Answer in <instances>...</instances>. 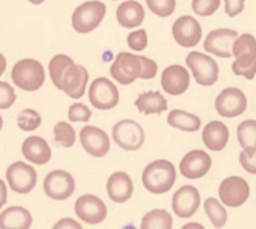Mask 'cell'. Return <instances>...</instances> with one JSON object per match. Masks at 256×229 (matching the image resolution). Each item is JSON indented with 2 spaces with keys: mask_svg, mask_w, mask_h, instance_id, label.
Instances as JSON below:
<instances>
[{
  "mask_svg": "<svg viewBox=\"0 0 256 229\" xmlns=\"http://www.w3.org/2000/svg\"><path fill=\"white\" fill-rule=\"evenodd\" d=\"M236 138L242 150H256V120H246L236 127Z\"/></svg>",
  "mask_w": 256,
  "mask_h": 229,
  "instance_id": "f546056e",
  "label": "cell"
},
{
  "mask_svg": "<svg viewBox=\"0 0 256 229\" xmlns=\"http://www.w3.org/2000/svg\"><path fill=\"white\" fill-rule=\"evenodd\" d=\"M41 114L34 108H24L17 116V124L23 132H35L41 126Z\"/></svg>",
  "mask_w": 256,
  "mask_h": 229,
  "instance_id": "d6a6232c",
  "label": "cell"
},
{
  "mask_svg": "<svg viewBox=\"0 0 256 229\" xmlns=\"http://www.w3.org/2000/svg\"><path fill=\"white\" fill-rule=\"evenodd\" d=\"M110 2H116V0H110Z\"/></svg>",
  "mask_w": 256,
  "mask_h": 229,
  "instance_id": "c3c4849f",
  "label": "cell"
},
{
  "mask_svg": "<svg viewBox=\"0 0 256 229\" xmlns=\"http://www.w3.org/2000/svg\"><path fill=\"white\" fill-rule=\"evenodd\" d=\"M126 44L130 50L142 52L148 47V34L145 29H138L126 36Z\"/></svg>",
  "mask_w": 256,
  "mask_h": 229,
  "instance_id": "74e56055",
  "label": "cell"
},
{
  "mask_svg": "<svg viewBox=\"0 0 256 229\" xmlns=\"http://www.w3.org/2000/svg\"><path fill=\"white\" fill-rule=\"evenodd\" d=\"M238 158L246 172L256 175V150H242Z\"/></svg>",
  "mask_w": 256,
  "mask_h": 229,
  "instance_id": "f35d334b",
  "label": "cell"
},
{
  "mask_svg": "<svg viewBox=\"0 0 256 229\" xmlns=\"http://www.w3.org/2000/svg\"><path fill=\"white\" fill-rule=\"evenodd\" d=\"M211 164V157L205 151L193 150L182 157L180 163V172L187 180H199L210 172Z\"/></svg>",
  "mask_w": 256,
  "mask_h": 229,
  "instance_id": "9a60e30c",
  "label": "cell"
},
{
  "mask_svg": "<svg viewBox=\"0 0 256 229\" xmlns=\"http://www.w3.org/2000/svg\"><path fill=\"white\" fill-rule=\"evenodd\" d=\"M222 0H192V10L200 17H211L220 8Z\"/></svg>",
  "mask_w": 256,
  "mask_h": 229,
  "instance_id": "d590c367",
  "label": "cell"
},
{
  "mask_svg": "<svg viewBox=\"0 0 256 229\" xmlns=\"http://www.w3.org/2000/svg\"><path fill=\"white\" fill-rule=\"evenodd\" d=\"M6 180L16 193L26 194L30 193L36 184V170L24 162H16L6 170Z\"/></svg>",
  "mask_w": 256,
  "mask_h": 229,
  "instance_id": "8fae6325",
  "label": "cell"
},
{
  "mask_svg": "<svg viewBox=\"0 0 256 229\" xmlns=\"http://www.w3.org/2000/svg\"><path fill=\"white\" fill-rule=\"evenodd\" d=\"M236 38H238V32L234 29H226V28L214 29L206 35L204 41V48L217 58H230L232 47Z\"/></svg>",
  "mask_w": 256,
  "mask_h": 229,
  "instance_id": "4fadbf2b",
  "label": "cell"
},
{
  "mask_svg": "<svg viewBox=\"0 0 256 229\" xmlns=\"http://www.w3.org/2000/svg\"><path fill=\"white\" fill-rule=\"evenodd\" d=\"M116 20L125 29H136L142 26L145 20V8L136 0H126L118 6Z\"/></svg>",
  "mask_w": 256,
  "mask_h": 229,
  "instance_id": "44dd1931",
  "label": "cell"
},
{
  "mask_svg": "<svg viewBox=\"0 0 256 229\" xmlns=\"http://www.w3.org/2000/svg\"><path fill=\"white\" fill-rule=\"evenodd\" d=\"M202 142L211 151H223L229 142V128L220 121H211L202 132Z\"/></svg>",
  "mask_w": 256,
  "mask_h": 229,
  "instance_id": "7402d4cb",
  "label": "cell"
},
{
  "mask_svg": "<svg viewBox=\"0 0 256 229\" xmlns=\"http://www.w3.org/2000/svg\"><path fill=\"white\" fill-rule=\"evenodd\" d=\"M184 228H202V224L200 223H187V224H184Z\"/></svg>",
  "mask_w": 256,
  "mask_h": 229,
  "instance_id": "f6af8a7d",
  "label": "cell"
},
{
  "mask_svg": "<svg viewBox=\"0 0 256 229\" xmlns=\"http://www.w3.org/2000/svg\"><path fill=\"white\" fill-rule=\"evenodd\" d=\"M107 194L116 204H124L130 200L134 193V184L130 175L119 170L108 176L107 180Z\"/></svg>",
  "mask_w": 256,
  "mask_h": 229,
  "instance_id": "ffe728a7",
  "label": "cell"
},
{
  "mask_svg": "<svg viewBox=\"0 0 256 229\" xmlns=\"http://www.w3.org/2000/svg\"><path fill=\"white\" fill-rule=\"evenodd\" d=\"M214 107L223 118H236L247 108V96L238 88H226L217 95Z\"/></svg>",
  "mask_w": 256,
  "mask_h": 229,
  "instance_id": "52a82bcc",
  "label": "cell"
},
{
  "mask_svg": "<svg viewBox=\"0 0 256 229\" xmlns=\"http://www.w3.org/2000/svg\"><path fill=\"white\" fill-rule=\"evenodd\" d=\"M29 2H30L32 5H41V4L46 2V0H29Z\"/></svg>",
  "mask_w": 256,
  "mask_h": 229,
  "instance_id": "bcb514c9",
  "label": "cell"
},
{
  "mask_svg": "<svg viewBox=\"0 0 256 229\" xmlns=\"http://www.w3.org/2000/svg\"><path fill=\"white\" fill-rule=\"evenodd\" d=\"M176 181V169L169 160H154L142 172V184L152 194L170 192Z\"/></svg>",
  "mask_w": 256,
  "mask_h": 229,
  "instance_id": "7a4b0ae2",
  "label": "cell"
},
{
  "mask_svg": "<svg viewBox=\"0 0 256 229\" xmlns=\"http://www.w3.org/2000/svg\"><path fill=\"white\" fill-rule=\"evenodd\" d=\"M146 6L157 17L166 18L175 12L176 0H146Z\"/></svg>",
  "mask_w": 256,
  "mask_h": 229,
  "instance_id": "e575fe53",
  "label": "cell"
},
{
  "mask_svg": "<svg viewBox=\"0 0 256 229\" xmlns=\"http://www.w3.org/2000/svg\"><path fill=\"white\" fill-rule=\"evenodd\" d=\"M74 64V60L66 56V54H56L52 58L50 64H48V71H50V77L53 84L62 90V80L65 72L68 71V68Z\"/></svg>",
  "mask_w": 256,
  "mask_h": 229,
  "instance_id": "83f0119b",
  "label": "cell"
},
{
  "mask_svg": "<svg viewBox=\"0 0 256 229\" xmlns=\"http://www.w3.org/2000/svg\"><path fill=\"white\" fill-rule=\"evenodd\" d=\"M89 101L98 110H112L119 102V90L106 77H98L89 86Z\"/></svg>",
  "mask_w": 256,
  "mask_h": 229,
  "instance_id": "ba28073f",
  "label": "cell"
},
{
  "mask_svg": "<svg viewBox=\"0 0 256 229\" xmlns=\"http://www.w3.org/2000/svg\"><path fill=\"white\" fill-rule=\"evenodd\" d=\"M23 156L34 164H46L52 158V150L46 139L40 136H30L23 142Z\"/></svg>",
  "mask_w": 256,
  "mask_h": 229,
  "instance_id": "603a6c76",
  "label": "cell"
},
{
  "mask_svg": "<svg viewBox=\"0 0 256 229\" xmlns=\"http://www.w3.org/2000/svg\"><path fill=\"white\" fill-rule=\"evenodd\" d=\"M8 199V188H6V182L0 180V208H2L6 204Z\"/></svg>",
  "mask_w": 256,
  "mask_h": 229,
  "instance_id": "7bdbcfd3",
  "label": "cell"
},
{
  "mask_svg": "<svg viewBox=\"0 0 256 229\" xmlns=\"http://www.w3.org/2000/svg\"><path fill=\"white\" fill-rule=\"evenodd\" d=\"M246 0H224V12L228 17L234 18L244 11Z\"/></svg>",
  "mask_w": 256,
  "mask_h": 229,
  "instance_id": "60d3db41",
  "label": "cell"
},
{
  "mask_svg": "<svg viewBox=\"0 0 256 229\" xmlns=\"http://www.w3.org/2000/svg\"><path fill=\"white\" fill-rule=\"evenodd\" d=\"M12 82L23 90H38L46 82V72L41 62L35 59H23L12 68Z\"/></svg>",
  "mask_w": 256,
  "mask_h": 229,
  "instance_id": "277c9868",
  "label": "cell"
},
{
  "mask_svg": "<svg viewBox=\"0 0 256 229\" xmlns=\"http://www.w3.org/2000/svg\"><path fill=\"white\" fill-rule=\"evenodd\" d=\"M172 35L178 46L184 48H192L198 46L202 40V28L199 22L192 16L180 17L172 26Z\"/></svg>",
  "mask_w": 256,
  "mask_h": 229,
  "instance_id": "7c38bea8",
  "label": "cell"
},
{
  "mask_svg": "<svg viewBox=\"0 0 256 229\" xmlns=\"http://www.w3.org/2000/svg\"><path fill=\"white\" fill-rule=\"evenodd\" d=\"M2 127H4V120H2V116H0V130H2Z\"/></svg>",
  "mask_w": 256,
  "mask_h": 229,
  "instance_id": "7dc6e473",
  "label": "cell"
},
{
  "mask_svg": "<svg viewBox=\"0 0 256 229\" xmlns=\"http://www.w3.org/2000/svg\"><path fill=\"white\" fill-rule=\"evenodd\" d=\"M80 144L89 156L96 157V158L107 156L110 151V139L107 133L94 126H86L82 128Z\"/></svg>",
  "mask_w": 256,
  "mask_h": 229,
  "instance_id": "5bb4252c",
  "label": "cell"
},
{
  "mask_svg": "<svg viewBox=\"0 0 256 229\" xmlns=\"http://www.w3.org/2000/svg\"><path fill=\"white\" fill-rule=\"evenodd\" d=\"M89 82V72L83 65L72 64L64 76L62 90L72 100H78L84 95Z\"/></svg>",
  "mask_w": 256,
  "mask_h": 229,
  "instance_id": "d6986e66",
  "label": "cell"
},
{
  "mask_svg": "<svg viewBox=\"0 0 256 229\" xmlns=\"http://www.w3.org/2000/svg\"><path fill=\"white\" fill-rule=\"evenodd\" d=\"M168 124L172 128H178V130L186 132V133H194L202 126L200 118L196 116L194 113L180 110V108L170 110V113L168 114Z\"/></svg>",
  "mask_w": 256,
  "mask_h": 229,
  "instance_id": "484cf974",
  "label": "cell"
},
{
  "mask_svg": "<svg viewBox=\"0 0 256 229\" xmlns=\"http://www.w3.org/2000/svg\"><path fill=\"white\" fill-rule=\"evenodd\" d=\"M200 194L194 186L180 187L172 198V210L181 218H190L199 210Z\"/></svg>",
  "mask_w": 256,
  "mask_h": 229,
  "instance_id": "e0dca14e",
  "label": "cell"
},
{
  "mask_svg": "<svg viewBox=\"0 0 256 229\" xmlns=\"http://www.w3.org/2000/svg\"><path fill=\"white\" fill-rule=\"evenodd\" d=\"M76 214L84 223L96 224L107 217V206L98 196L83 194L76 200Z\"/></svg>",
  "mask_w": 256,
  "mask_h": 229,
  "instance_id": "2e32d148",
  "label": "cell"
},
{
  "mask_svg": "<svg viewBox=\"0 0 256 229\" xmlns=\"http://www.w3.org/2000/svg\"><path fill=\"white\" fill-rule=\"evenodd\" d=\"M232 71L235 76L253 80L256 76V54H241L235 58L232 62Z\"/></svg>",
  "mask_w": 256,
  "mask_h": 229,
  "instance_id": "4dcf8cb0",
  "label": "cell"
},
{
  "mask_svg": "<svg viewBox=\"0 0 256 229\" xmlns=\"http://www.w3.org/2000/svg\"><path fill=\"white\" fill-rule=\"evenodd\" d=\"M204 210L208 218L211 220V224L214 228H224L228 223V211L223 206V202H218L216 198H208L204 202Z\"/></svg>",
  "mask_w": 256,
  "mask_h": 229,
  "instance_id": "f1b7e54d",
  "label": "cell"
},
{
  "mask_svg": "<svg viewBox=\"0 0 256 229\" xmlns=\"http://www.w3.org/2000/svg\"><path fill=\"white\" fill-rule=\"evenodd\" d=\"M241 54H256V38L252 34L238 35L232 47V56L238 58Z\"/></svg>",
  "mask_w": 256,
  "mask_h": 229,
  "instance_id": "836d02e7",
  "label": "cell"
},
{
  "mask_svg": "<svg viewBox=\"0 0 256 229\" xmlns=\"http://www.w3.org/2000/svg\"><path fill=\"white\" fill-rule=\"evenodd\" d=\"M157 64L145 56H139L134 53L120 52L116 54L112 66H110V76L118 83L126 86L134 83L138 78L151 80L157 76Z\"/></svg>",
  "mask_w": 256,
  "mask_h": 229,
  "instance_id": "6da1fadb",
  "label": "cell"
},
{
  "mask_svg": "<svg viewBox=\"0 0 256 229\" xmlns=\"http://www.w3.org/2000/svg\"><path fill=\"white\" fill-rule=\"evenodd\" d=\"M112 136L114 144L125 151H138L145 144V132L142 126L133 120H122L113 126Z\"/></svg>",
  "mask_w": 256,
  "mask_h": 229,
  "instance_id": "5b68a950",
  "label": "cell"
},
{
  "mask_svg": "<svg viewBox=\"0 0 256 229\" xmlns=\"http://www.w3.org/2000/svg\"><path fill=\"white\" fill-rule=\"evenodd\" d=\"M162 88L166 94L178 96L190 86V72L182 65H170L162 72Z\"/></svg>",
  "mask_w": 256,
  "mask_h": 229,
  "instance_id": "ac0fdd59",
  "label": "cell"
},
{
  "mask_svg": "<svg viewBox=\"0 0 256 229\" xmlns=\"http://www.w3.org/2000/svg\"><path fill=\"white\" fill-rule=\"evenodd\" d=\"M14 102H16L14 88L6 82H0V108H10Z\"/></svg>",
  "mask_w": 256,
  "mask_h": 229,
  "instance_id": "ab89813d",
  "label": "cell"
},
{
  "mask_svg": "<svg viewBox=\"0 0 256 229\" xmlns=\"http://www.w3.org/2000/svg\"><path fill=\"white\" fill-rule=\"evenodd\" d=\"M250 196V186L241 176H228L218 186V198L224 206L238 208Z\"/></svg>",
  "mask_w": 256,
  "mask_h": 229,
  "instance_id": "9c48e42d",
  "label": "cell"
},
{
  "mask_svg": "<svg viewBox=\"0 0 256 229\" xmlns=\"http://www.w3.org/2000/svg\"><path fill=\"white\" fill-rule=\"evenodd\" d=\"M54 228H82V224H80L78 222H76V220L66 217V218L59 220L58 223H54Z\"/></svg>",
  "mask_w": 256,
  "mask_h": 229,
  "instance_id": "b9f144b4",
  "label": "cell"
},
{
  "mask_svg": "<svg viewBox=\"0 0 256 229\" xmlns=\"http://www.w3.org/2000/svg\"><path fill=\"white\" fill-rule=\"evenodd\" d=\"M187 66L192 71L196 83L200 86H212L218 80V65L217 62L200 52H190L186 58Z\"/></svg>",
  "mask_w": 256,
  "mask_h": 229,
  "instance_id": "8992f818",
  "label": "cell"
},
{
  "mask_svg": "<svg viewBox=\"0 0 256 229\" xmlns=\"http://www.w3.org/2000/svg\"><path fill=\"white\" fill-rule=\"evenodd\" d=\"M32 214L29 210L14 205L6 208L0 214V228H16V229H28L32 226Z\"/></svg>",
  "mask_w": 256,
  "mask_h": 229,
  "instance_id": "cb8c5ba5",
  "label": "cell"
},
{
  "mask_svg": "<svg viewBox=\"0 0 256 229\" xmlns=\"http://www.w3.org/2000/svg\"><path fill=\"white\" fill-rule=\"evenodd\" d=\"M54 142L62 148H71L76 144V132L68 122H58L54 126Z\"/></svg>",
  "mask_w": 256,
  "mask_h": 229,
  "instance_id": "1f68e13d",
  "label": "cell"
},
{
  "mask_svg": "<svg viewBox=\"0 0 256 229\" xmlns=\"http://www.w3.org/2000/svg\"><path fill=\"white\" fill-rule=\"evenodd\" d=\"M5 70H6V59L2 53H0V76L5 72Z\"/></svg>",
  "mask_w": 256,
  "mask_h": 229,
  "instance_id": "ee69618b",
  "label": "cell"
},
{
  "mask_svg": "<svg viewBox=\"0 0 256 229\" xmlns=\"http://www.w3.org/2000/svg\"><path fill=\"white\" fill-rule=\"evenodd\" d=\"M92 116V112L89 110L88 106L82 102H74L68 108V120L71 122H89Z\"/></svg>",
  "mask_w": 256,
  "mask_h": 229,
  "instance_id": "8d00e7d4",
  "label": "cell"
},
{
  "mask_svg": "<svg viewBox=\"0 0 256 229\" xmlns=\"http://www.w3.org/2000/svg\"><path fill=\"white\" fill-rule=\"evenodd\" d=\"M106 12L107 8L102 2H98V0L84 2L74 10L71 18L72 29L77 34H90L101 24V22L106 17Z\"/></svg>",
  "mask_w": 256,
  "mask_h": 229,
  "instance_id": "3957f363",
  "label": "cell"
},
{
  "mask_svg": "<svg viewBox=\"0 0 256 229\" xmlns=\"http://www.w3.org/2000/svg\"><path fill=\"white\" fill-rule=\"evenodd\" d=\"M140 226L144 229H170L174 226V222L169 211L163 208H156L144 216Z\"/></svg>",
  "mask_w": 256,
  "mask_h": 229,
  "instance_id": "4316f807",
  "label": "cell"
},
{
  "mask_svg": "<svg viewBox=\"0 0 256 229\" xmlns=\"http://www.w3.org/2000/svg\"><path fill=\"white\" fill-rule=\"evenodd\" d=\"M76 190V181L72 175L66 170H52L44 180V192L50 199L65 200L71 198Z\"/></svg>",
  "mask_w": 256,
  "mask_h": 229,
  "instance_id": "30bf717a",
  "label": "cell"
},
{
  "mask_svg": "<svg viewBox=\"0 0 256 229\" xmlns=\"http://www.w3.org/2000/svg\"><path fill=\"white\" fill-rule=\"evenodd\" d=\"M134 104L144 114H160L168 110V100L157 90L140 94Z\"/></svg>",
  "mask_w": 256,
  "mask_h": 229,
  "instance_id": "d4e9b609",
  "label": "cell"
}]
</instances>
